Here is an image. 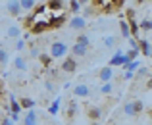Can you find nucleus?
<instances>
[{
	"label": "nucleus",
	"instance_id": "obj_1",
	"mask_svg": "<svg viewBox=\"0 0 152 125\" xmlns=\"http://www.w3.org/2000/svg\"><path fill=\"white\" fill-rule=\"evenodd\" d=\"M66 54H67V44L66 42H52L50 58H64Z\"/></svg>",
	"mask_w": 152,
	"mask_h": 125
},
{
	"label": "nucleus",
	"instance_id": "obj_2",
	"mask_svg": "<svg viewBox=\"0 0 152 125\" xmlns=\"http://www.w3.org/2000/svg\"><path fill=\"white\" fill-rule=\"evenodd\" d=\"M60 69L66 71V73H73V71L77 69V60H75L73 56H67V58H64V62L60 64Z\"/></svg>",
	"mask_w": 152,
	"mask_h": 125
},
{
	"label": "nucleus",
	"instance_id": "obj_3",
	"mask_svg": "<svg viewBox=\"0 0 152 125\" xmlns=\"http://www.w3.org/2000/svg\"><path fill=\"white\" fill-rule=\"evenodd\" d=\"M69 27L73 31H83L87 27V21H85V18H81V15H73V18L69 19Z\"/></svg>",
	"mask_w": 152,
	"mask_h": 125
},
{
	"label": "nucleus",
	"instance_id": "obj_4",
	"mask_svg": "<svg viewBox=\"0 0 152 125\" xmlns=\"http://www.w3.org/2000/svg\"><path fill=\"white\" fill-rule=\"evenodd\" d=\"M67 21V18H66V14H60V15H54V18H50V21H48V27L50 29H58V27H62L64 23Z\"/></svg>",
	"mask_w": 152,
	"mask_h": 125
},
{
	"label": "nucleus",
	"instance_id": "obj_5",
	"mask_svg": "<svg viewBox=\"0 0 152 125\" xmlns=\"http://www.w3.org/2000/svg\"><path fill=\"white\" fill-rule=\"evenodd\" d=\"M46 29H50V27H48V21H37V23H33V27H31L29 33L31 35H41V33H45Z\"/></svg>",
	"mask_w": 152,
	"mask_h": 125
},
{
	"label": "nucleus",
	"instance_id": "obj_6",
	"mask_svg": "<svg viewBox=\"0 0 152 125\" xmlns=\"http://www.w3.org/2000/svg\"><path fill=\"white\" fill-rule=\"evenodd\" d=\"M91 94V88L87 87V85H77V87L73 88V96L75 98H85V96H89Z\"/></svg>",
	"mask_w": 152,
	"mask_h": 125
},
{
	"label": "nucleus",
	"instance_id": "obj_7",
	"mask_svg": "<svg viewBox=\"0 0 152 125\" xmlns=\"http://www.w3.org/2000/svg\"><path fill=\"white\" fill-rule=\"evenodd\" d=\"M23 125H39V118H37V112L29 110L25 115H23Z\"/></svg>",
	"mask_w": 152,
	"mask_h": 125
},
{
	"label": "nucleus",
	"instance_id": "obj_8",
	"mask_svg": "<svg viewBox=\"0 0 152 125\" xmlns=\"http://www.w3.org/2000/svg\"><path fill=\"white\" fill-rule=\"evenodd\" d=\"M98 77H100V81H102V83H110V79L114 77V69H112L110 66L102 67V69H100V73H98Z\"/></svg>",
	"mask_w": 152,
	"mask_h": 125
},
{
	"label": "nucleus",
	"instance_id": "obj_9",
	"mask_svg": "<svg viewBox=\"0 0 152 125\" xmlns=\"http://www.w3.org/2000/svg\"><path fill=\"white\" fill-rule=\"evenodd\" d=\"M87 115H89L91 121H98L102 112H100V108H96V106H87Z\"/></svg>",
	"mask_w": 152,
	"mask_h": 125
},
{
	"label": "nucleus",
	"instance_id": "obj_10",
	"mask_svg": "<svg viewBox=\"0 0 152 125\" xmlns=\"http://www.w3.org/2000/svg\"><path fill=\"white\" fill-rule=\"evenodd\" d=\"M6 10L10 12L12 15H19V12H21V4L15 2V0H10V2H6Z\"/></svg>",
	"mask_w": 152,
	"mask_h": 125
},
{
	"label": "nucleus",
	"instance_id": "obj_11",
	"mask_svg": "<svg viewBox=\"0 0 152 125\" xmlns=\"http://www.w3.org/2000/svg\"><path fill=\"white\" fill-rule=\"evenodd\" d=\"M14 69H18V71H25L27 69V60L23 58V56H15L14 58Z\"/></svg>",
	"mask_w": 152,
	"mask_h": 125
},
{
	"label": "nucleus",
	"instance_id": "obj_12",
	"mask_svg": "<svg viewBox=\"0 0 152 125\" xmlns=\"http://www.w3.org/2000/svg\"><path fill=\"white\" fill-rule=\"evenodd\" d=\"M48 12H62L64 10V2L62 0H50V2H45Z\"/></svg>",
	"mask_w": 152,
	"mask_h": 125
},
{
	"label": "nucleus",
	"instance_id": "obj_13",
	"mask_svg": "<svg viewBox=\"0 0 152 125\" xmlns=\"http://www.w3.org/2000/svg\"><path fill=\"white\" fill-rule=\"evenodd\" d=\"M139 50H141L145 56H152V46H150V42L146 41V39H141V41H139Z\"/></svg>",
	"mask_w": 152,
	"mask_h": 125
},
{
	"label": "nucleus",
	"instance_id": "obj_14",
	"mask_svg": "<svg viewBox=\"0 0 152 125\" xmlns=\"http://www.w3.org/2000/svg\"><path fill=\"white\" fill-rule=\"evenodd\" d=\"M87 50H89V46H85V44H79V42H75L73 46H71L73 58H75V56H85V54H87Z\"/></svg>",
	"mask_w": 152,
	"mask_h": 125
},
{
	"label": "nucleus",
	"instance_id": "obj_15",
	"mask_svg": "<svg viewBox=\"0 0 152 125\" xmlns=\"http://www.w3.org/2000/svg\"><path fill=\"white\" fill-rule=\"evenodd\" d=\"M19 112H21V104H19V100L12 94L10 96V114H18L19 115Z\"/></svg>",
	"mask_w": 152,
	"mask_h": 125
},
{
	"label": "nucleus",
	"instance_id": "obj_16",
	"mask_svg": "<svg viewBox=\"0 0 152 125\" xmlns=\"http://www.w3.org/2000/svg\"><path fill=\"white\" fill-rule=\"evenodd\" d=\"M119 29H121V35L125 39H131V29H129V23L127 19H119Z\"/></svg>",
	"mask_w": 152,
	"mask_h": 125
},
{
	"label": "nucleus",
	"instance_id": "obj_17",
	"mask_svg": "<svg viewBox=\"0 0 152 125\" xmlns=\"http://www.w3.org/2000/svg\"><path fill=\"white\" fill-rule=\"evenodd\" d=\"M19 104H21V110H33L35 100L33 98H21V100H19Z\"/></svg>",
	"mask_w": 152,
	"mask_h": 125
},
{
	"label": "nucleus",
	"instance_id": "obj_18",
	"mask_svg": "<svg viewBox=\"0 0 152 125\" xmlns=\"http://www.w3.org/2000/svg\"><path fill=\"white\" fill-rule=\"evenodd\" d=\"M139 67H141L139 60H133V62H129L127 66H123L121 69H125V71H131V73H133V71H137V69H139Z\"/></svg>",
	"mask_w": 152,
	"mask_h": 125
},
{
	"label": "nucleus",
	"instance_id": "obj_19",
	"mask_svg": "<svg viewBox=\"0 0 152 125\" xmlns=\"http://www.w3.org/2000/svg\"><path fill=\"white\" fill-rule=\"evenodd\" d=\"M21 10H35V6H37V2H35V0H21Z\"/></svg>",
	"mask_w": 152,
	"mask_h": 125
},
{
	"label": "nucleus",
	"instance_id": "obj_20",
	"mask_svg": "<svg viewBox=\"0 0 152 125\" xmlns=\"http://www.w3.org/2000/svg\"><path fill=\"white\" fill-rule=\"evenodd\" d=\"M19 33H21V29H19L18 25H10V27H8V37L18 39V37H19Z\"/></svg>",
	"mask_w": 152,
	"mask_h": 125
},
{
	"label": "nucleus",
	"instance_id": "obj_21",
	"mask_svg": "<svg viewBox=\"0 0 152 125\" xmlns=\"http://www.w3.org/2000/svg\"><path fill=\"white\" fill-rule=\"evenodd\" d=\"M123 114L125 115H135V108H133V100H131V102H125V106H123Z\"/></svg>",
	"mask_w": 152,
	"mask_h": 125
},
{
	"label": "nucleus",
	"instance_id": "obj_22",
	"mask_svg": "<svg viewBox=\"0 0 152 125\" xmlns=\"http://www.w3.org/2000/svg\"><path fill=\"white\" fill-rule=\"evenodd\" d=\"M39 60H41V64L45 67H50V62H52L50 54H45V52H42V54H39Z\"/></svg>",
	"mask_w": 152,
	"mask_h": 125
},
{
	"label": "nucleus",
	"instance_id": "obj_23",
	"mask_svg": "<svg viewBox=\"0 0 152 125\" xmlns=\"http://www.w3.org/2000/svg\"><path fill=\"white\" fill-rule=\"evenodd\" d=\"M8 62H10V56H8V50L0 48V64H2V66H6Z\"/></svg>",
	"mask_w": 152,
	"mask_h": 125
},
{
	"label": "nucleus",
	"instance_id": "obj_24",
	"mask_svg": "<svg viewBox=\"0 0 152 125\" xmlns=\"http://www.w3.org/2000/svg\"><path fill=\"white\" fill-rule=\"evenodd\" d=\"M58 110H60V98H56V100H54V102H52V104H50V108H48V112H50V114H52V115H54V114H58Z\"/></svg>",
	"mask_w": 152,
	"mask_h": 125
},
{
	"label": "nucleus",
	"instance_id": "obj_25",
	"mask_svg": "<svg viewBox=\"0 0 152 125\" xmlns=\"http://www.w3.org/2000/svg\"><path fill=\"white\" fill-rule=\"evenodd\" d=\"M133 108H135V114H141V112L145 110V104H142V100H133Z\"/></svg>",
	"mask_w": 152,
	"mask_h": 125
},
{
	"label": "nucleus",
	"instance_id": "obj_26",
	"mask_svg": "<svg viewBox=\"0 0 152 125\" xmlns=\"http://www.w3.org/2000/svg\"><path fill=\"white\" fill-rule=\"evenodd\" d=\"M75 112H77V104H75V100H71V102H69V108H67V118H73Z\"/></svg>",
	"mask_w": 152,
	"mask_h": 125
},
{
	"label": "nucleus",
	"instance_id": "obj_27",
	"mask_svg": "<svg viewBox=\"0 0 152 125\" xmlns=\"http://www.w3.org/2000/svg\"><path fill=\"white\" fill-rule=\"evenodd\" d=\"M69 10L73 12V14H77V12L81 10V2H79V0H71L69 2Z\"/></svg>",
	"mask_w": 152,
	"mask_h": 125
},
{
	"label": "nucleus",
	"instance_id": "obj_28",
	"mask_svg": "<svg viewBox=\"0 0 152 125\" xmlns=\"http://www.w3.org/2000/svg\"><path fill=\"white\" fill-rule=\"evenodd\" d=\"M75 42H79V44H85V46H89L91 44V39H89V35H79L77 37V41Z\"/></svg>",
	"mask_w": 152,
	"mask_h": 125
},
{
	"label": "nucleus",
	"instance_id": "obj_29",
	"mask_svg": "<svg viewBox=\"0 0 152 125\" xmlns=\"http://www.w3.org/2000/svg\"><path fill=\"white\" fill-rule=\"evenodd\" d=\"M129 23V29H131V35H139V25H137V21H127Z\"/></svg>",
	"mask_w": 152,
	"mask_h": 125
},
{
	"label": "nucleus",
	"instance_id": "obj_30",
	"mask_svg": "<svg viewBox=\"0 0 152 125\" xmlns=\"http://www.w3.org/2000/svg\"><path fill=\"white\" fill-rule=\"evenodd\" d=\"M100 92H102V94H110V92H112V83H104L100 87Z\"/></svg>",
	"mask_w": 152,
	"mask_h": 125
},
{
	"label": "nucleus",
	"instance_id": "obj_31",
	"mask_svg": "<svg viewBox=\"0 0 152 125\" xmlns=\"http://www.w3.org/2000/svg\"><path fill=\"white\" fill-rule=\"evenodd\" d=\"M125 54H127V58H129L131 62H133V60H137V56H139V50H131V48H129V50H127Z\"/></svg>",
	"mask_w": 152,
	"mask_h": 125
},
{
	"label": "nucleus",
	"instance_id": "obj_32",
	"mask_svg": "<svg viewBox=\"0 0 152 125\" xmlns=\"http://www.w3.org/2000/svg\"><path fill=\"white\" fill-rule=\"evenodd\" d=\"M0 125H14V121H12L10 115H2L0 118Z\"/></svg>",
	"mask_w": 152,
	"mask_h": 125
},
{
	"label": "nucleus",
	"instance_id": "obj_33",
	"mask_svg": "<svg viewBox=\"0 0 152 125\" xmlns=\"http://www.w3.org/2000/svg\"><path fill=\"white\" fill-rule=\"evenodd\" d=\"M125 15H127V21H133V19H135V10H133V8H127Z\"/></svg>",
	"mask_w": 152,
	"mask_h": 125
},
{
	"label": "nucleus",
	"instance_id": "obj_34",
	"mask_svg": "<svg viewBox=\"0 0 152 125\" xmlns=\"http://www.w3.org/2000/svg\"><path fill=\"white\" fill-rule=\"evenodd\" d=\"M104 44H106L108 48L114 46V44H115V39H114V37H106V39H104Z\"/></svg>",
	"mask_w": 152,
	"mask_h": 125
},
{
	"label": "nucleus",
	"instance_id": "obj_35",
	"mask_svg": "<svg viewBox=\"0 0 152 125\" xmlns=\"http://www.w3.org/2000/svg\"><path fill=\"white\" fill-rule=\"evenodd\" d=\"M145 75H148V69H146V67H139L137 69V77H145Z\"/></svg>",
	"mask_w": 152,
	"mask_h": 125
},
{
	"label": "nucleus",
	"instance_id": "obj_36",
	"mask_svg": "<svg viewBox=\"0 0 152 125\" xmlns=\"http://www.w3.org/2000/svg\"><path fill=\"white\" fill-rule=\"evenodd\" d=\"M15 48H18V50H23V48H25V41H23V39H19V41L15 42Z\"/></svg>",
	"mask_w": 152,
	"mask_h": 125
},
{
	"label": "nucleus",
	"instance_id": "obj_37",
	"mask_svg": "<svg viewBox=\"0 0 152 125\" xmlns=\"http://www.w3.org/2000/svg\"><path fill=\"white\" fill-rule=\"evenodd\" d=\"M135 73H131V71H125V75H123V79H133Z\"/></svg>",
	"mask_w": 152,
	"mask_h": 125
},
{
	"label": "nucleus",
	"instance_id": "obj_38",
	"mask_svg": "<svg viewBox=\"0 0 152 125\" xmlns=\"http://www.w3.org/2000/svg\"><path fill=\"white\" fill-rule=\"evenodd\" d=\"M45 87H46V88H48V91H50V92H54V87H52V83H45Z\"/></svg>",
	"mask_w": 152,
	"mask_h": 125
},
{
	"label": "nucleus",
	"instance_id": "obj_39",
	"mask_svg": "<svg viewBox=\"0 0 152 125\" xmlns=\"http://www.w3.org/2000/svg\"><path fill=\"white\" fill-rule=\"evenodd\" d=\"M146 88H152V77L148 79V83H146Z\"/></svg>",
	"mask_w": 152,
	"mask_h": 125
}]
</instances>
